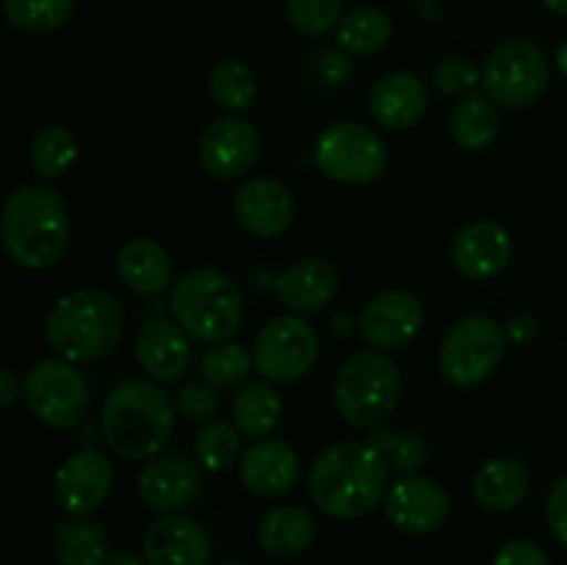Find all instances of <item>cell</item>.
I'll list each match as a JSON object with an SVG mask.
<instances>
[{
	"label": "cell",
	"mask_w": 567,
	"mask_h": 565,
	"mask_svg": "<svg viewBox=\"0 0 567 565\" xmlns=\"http://www.w3.org/2000/svg\"><path fill=\"white\" fill-rule=\"evenodd\" d=\"M388 474L382 454L365 441L332 443L310 465V502L336 521L363 518L385 499Z\"/></svg>",
	"instance_id": "cell-1"
},
{
	"label": "cell",
	"mask_w": 567,
	"mask_h": 565,
	"mask_svg": "<svg viewBox=\"0 0 567 565\" xmlns=\"http://www.w3.org/2000/svg\"><path fill=\"white\" fill-rule=\"evenodd\" d=\"M175 397L150 377H125L105 397L100 432L111 452L125 460H153L175 430Z\"/></svg>",
	"instance_id": "cell-2"
},
{
	"label": "cell",
	"mask_w": 567,
	"mask_h": 565,
	"mask_svg": "<svg viewBox=\"0 0 567 565\" xmlns=\"http://www.w3.org/2000/svg\"><path fill=\"white\" fill-rule=\"evenodd\" d=\"M0 236L9 258L31 271L50 269L64 258L72 238L70 208L55 188L44 183L20 186L6 197Z\"/></svg>",
	"instance_id": "cell-3"
},
{
	"label": "cell",
	"mask_w": 567,
	"mask_h": 565,
	"mask_svg": "<svg viewBox=\"0 0 567 565\" xmlns=\"http://www.w3.org/2000/svg\"><path fill=\"white\" fill-rule=\"evenodd\" d=\"M125 332V308L103 288H78L55 299L44 316L50 349L70 363H94L116 349Z\"/></svg>",
	"instance_id": "cell-4"
},
{
	"label": "cell",
	"mask_w": 567,
	"mask_h": 565,
	"mask_svg": "<svg viewBox=\"0 0 567 565\" xmlns=\"http://www.w3.org/2000/svg\"><path fill=\"white\" fill-rule=\"evenodd\" d=\"M169 314L194 341L225 343L244 325L241 288L225 271L199 266L172 282Z\"/></svg>",
	"instance_id": "cell-5"
},
{
	"label": "cell",
	"mask_w": 567,
	"mask_h": 565,
	"mask_svg": "<svg viewBox=\"0 0 567 565\" xmlns=\"http://www.w3.org/2000/svg\"><path fill=\"white\" fill-rule=\"evenodd\" d=\"M402 399V374L380 349L349 355L332 382L338 415L354 430H374L396 410Z\"/></svg>",
	"instance_id": "cell-6"
},
{
	"label": "cell",
	"mask_w": 567,
	"mask_h": 565,
	"mask_svg": "<svg viewBox=\"0 0 567 565\" xmlns=\"http://www.w3.org/2000/svg\"><path fill=\"white\" fill-rule=\"evenodd\" d=\"M507 347V327L485 314L463 316L443 336L437 349V371L449 386L474 388L502 366Z\"/></svg>",
	"instance_id": "cell-7"
},
{
	"label": "cell",
	"mask_w": 567,
	"mask_h": 565,
	"mask_svg": "<svg viewBox=\"0 0 567 565\" xmlns=\"http://www.w3.org/2000/svg\"><path fill=\"white\" fill-rule=\"evenodd\" d=\"M551 81V66L537 42L526 37H509L487 53L482 64V89L502 109H529Z\"/></svg>",
	"instance_id": "cell-8"
},
{
	"label": "cell",
	"mask_w": 567,
	"mask_h": 565,
	"mask_svg": "<svg viewBox=\"0 0 567 565\" xmlns=\"http://www.w3.org/2000/svg\"><path fill=\"white\" fill-rule=\"evenodd\" d=\"M22 402L39 424L70 430L89 413V382L70 360H39L22 380Z\"/></svg>",
	"instance_id": "cell-9"
},
{
	"label": "cell",
	"mask_w": 567,
	"mask_h": 565,
	"mask_svg": "<svg viewBox=\"0 0 567 565\" xmlns=\"http://www.w3.org/2000/svg\"><path fill=\"white\" fill-rule=\"evenodd\" d=\"M319 172L343 186H365L388 166L385 142L360 122H332L319 133L313 147Z\"/></svg>",
	"instance_id": "cell-10"
},
{
	"label": "cell",
	"mask_w": 567,
	"mask_h": 565,
	"mask_svg": "<svg viewBox=\"0 0 567 565\" xmlns=\"http://www.w3.org/2000/svg\"><path fill=\"white\" fill-rule=\"evenodd\" d=\"M319 358V332L302 316L286 314L260 327L252 343V363L264 380L297 382Z\"/></svg>",
	"instance_id": "cell-11"
},
{
	"label": "cell",
	"mask_w": 567,
	"mask_h": 565,
	"mask_svg": "<svg viewBox=\"0 0 567 565\" xmlns=\"http://www.w3.org/2000/svg\"><path fill=\"white\" fill-rule=\"evenodd\" d=\"M203 465L186 452H161L138 474V499L161 515L183 513L203 493Z\"/></svg>",
	"instance_id": "cell-12"
},
{
	"label": "cell",
	"mask_w": 567,
	"mask_h": 565,
	"mask_svg": "<svg viewBox=\"0 0 567 565\" xmlns=\"http://www.w3.org/2000/svg\"><path fill=\"white\" fill-rule=\"evenodd\" d=\"M114 491V465L97 449H78L53 476V499L66 515L86 518L109 502Z\"/></svg>",
	"instance_id": "cell-13"
},
{
	"label": "cell",
	"mask_w": 567,
	"mask_h": 565,
	"mask_svg": "<svg viewBox=\"0 0 567 565\" xmlns=\"http://www.w3.org/2000/svg\"><path fill=\"white\" fill-rule=\"evenodd\" d=\"M260 161V136L238 114L219 116L199 136V164L216 181H238Z\"/></svg>",
	"instance_id": "cell-14"
},
{
	"label": "cell",
	"mask_w": 567,
	"mask_h": 565,
	"mask_svg": "<svg viewBox=\"0 0 567 565\" xmlns=\"http://www.w3.org/2000/svg\"><path fill=\"white\" fill-rule=\"evenodd\" d=\"M424 327V305L413 291L391 288L363 305L358 316V330L371 349L393 352L413 341Z\"/></svg>",
	"instance_id": "cell-15"
},
{
	"label": "cell",
	"mask_w": 567,
	"mask_h": 565,
	"mask_svg": "<svg viewBox=\"0 0 567 565\" xmlns=\"http://www.w3.org/2000/svg\"><path fill=\"white\" fill-rule=\"evenodd\" d=\"M449 513H452V499L446 487L430 476H402L385 493L388 521L408 535H432L446 524Z\"/></svg>",
	"instance_id": "cell-16"
},
{
	"label": "cell",
	"mask_w": 567,
	"mask_h": 565,
	"mask_svg": "<svg viewBox=\"0 0 567 565\" xmlns=\"http://www.w3.org/2000/svg\"><path fill=\"white\" fill-rule=\"evenodd\" d=\"M142 548L150 565H210L214 559L208 530L183 513L155 518L144 532Z\"/></svg>",
	"instance_id": "cell-17"
},
{
	"label": "cell",
	"mask_w": 567,
	"mask_h": 565,
	"mask_svg": "<svg viewBox=\"0 0 567 565\" xmlns=\"http://www.w3.org/2000/svg\"><path fill=\"white\" fill-rule=\"evenodd\" d=\"M302 463L291 443L280 438H260L244 449L238 460V476L244 487L260 499H280L299 482Z\"/></svg>",
	"instance_id": "cell-18"
},
{
	"label": "cell",
	"mask_w": 567,
	"mask_h": 565,
	"mask_svg": "<svg viewBox=\"0 0 567 565\" xmlns=\"http://www.w3.org/2000/svg\"><path fill=\"white\" fill-rule=\"evenodd\" d=\"M236 219L249 236L277 238L291 227L297 205L288 186L275 177H249L236 192Z\"/></svg>",
	"instance_id": "cell-19"
},
{
	"label": "cell",
	"mask_w": 567,
	"mask_h": 565,
	"mask_svg": "<svg viewBox=\"0 0 567 565\" xmlns=\"http://www.w3.org/2000/svg\"><path fill=\"white\" fill-rule=\"evenodd\" d=\"M513 260V236L504 225L491 219L460 227L452 242V264L468 280H491L502 275Z\"/></svg>",
	"instance_id": "cell-20"
},
{
	"label": "cell",
	"mask_w": 567,
	"mask_h": 565,
	"mask_svg": "<svg viewBox=\"0 0 567 565\" xmlns=\"http://www.w3.org/2000/svg\"><path fill=\"white\" fill-rule=\"evenodd\" d=\"M430 109V89L415 72H388L371 86L369 114L385 131H408Z\"/></svg>",
	"instance_id": "cell-21"
},
{
	"label": "cell",
	"mask_w": 567,
	"mask_h": 565,
	"mask_svg": "<svg viewBox=\"0 0 567 565\" xmlns=\"http://www.w3.org/2000/svg\"><path fill=\"white\" fill-rule=\"evenodd\" d=\"M133 355L150 380L175 382L192 363L188 332L177 321H147L133 338Z\"/></svg>",
	"instance_id": "cell-22"
},
{
	"label": "cell",
	"mask_w": 567,
	"mask_h": 565,
	"mask_svg": "<svg viewBox=\"0 0 567 565\" xmlns=\"http://www.w3.org/2000/svg\"><path fill=\"white\" fill-rule=\"evenodd\" d=\"M341 277L324 258H299L277 277L275 291L288 314H316L336 299Z\"/></svg>",
	"instance_id": "cell-23"
},
{
	"label": "cell",
	"mask_w": 567,
	"mask_h": 565,
	"mask_svg": "<svg viewBox=\"0 0 567 565\" xmlns=\"http://www.w3.org/2000/svg\"><path fill=\"white\" fill-rule=\"evenodd\" d=\"M116 275L122 286L142 297H155L175 282V266L169 253L153 238H131L116 253Z\"/></svg>",
	"instance_id": "cell-24"
},
{
	"label": "cell",
	"mask_w": 567,
	"mask_h": 565,
	"mask_svg": "<svg viewBox=\"0 0 567 565\" xmlns=\"http://www.w3.org/2000/svg\"><path fill=\"white\" fill-rule=\"evenodd\" d=\"M532 485V474L524 460L518 458H493L476 471L474 499L487 513H509L526 499Z\"/></svg>",
	"instance_id": "cell-25"
},
{
	"label": "cell",
	"mask_w": 567,
	"mask_h": 565,
	"mask_svg": "<svg viewBox=\"0 0 567 565\" xmlns=\"http://www.w3.org/2000/svg\"><path fill=\"white\" fill-rule=\"evenodd\" d=\"M316 541V521L299 504H277L260 518L258 546L275 559H293Z\"/></svg>",
	"instance_id": "cell-26"
},
{
	"label": "cell",
	"mask_w": 567,
	"mask_h": 565,
	"mask_svg": "<svg viewBox=\"0 0 567 565\" xmlns=\"http://www.w3.org/2000/svg\"><path fill=\"white\" fill-rule=\"evenodd\" d=\"M230 410L233 424L241 430V435L260 441V438H269L282 424L286 402H282V397L269 380L244 382L236 397H233Z\"/></svg>",
	"instance_id": "cell-27"
},
{
	"label": "cell",
	"mask_w": 567,
	"mask_h": 565,
	"mask_svg": "<svg viewBox=\"0 0 567 565\" xmlns=\"http://www.w3.org/2000/svg\"><path fill=\"white\" fill-rule=\"evenodd\" d=\"M449 133H452L454 144L468 150V153L487 150L502 133L498 105L485 92H474L468 97L457 100L452 116H449Z\"/></svg>",
	"instance_id": "cell-28"
},
{
	"label": "cell",
	"mask_w": 567,
	"mask_h": 565,
	"mask_svg": "<svg viewBox=\"0 0 567 565\" xmlns=\"http://www.w3.org/2000/svg\"><path fill=\"white\" fill-rule=\"evenodd\" d=\"M53 554L59 565H105L111 557V541L103 524L86 518L59 521L53 530Z\"/></svg>",
	"instance_id": "cell-29"
},
{
	"label": "cell",
	"mask_w": 567,
	"mask_h": 565,
	"mask_svg": "<svg viewBox=\"0 0 567 565\" xmlns=\"http://www.w3.org/2000/svg\"><path fill=\"white\" fill-rule=\"evenodd\" d=\"M393 39V22L377 6H358L336 28L338 50H343L352 59H371L382 53Z\"/></svg>",
	"instance_id": "cell-30"
},
{
	"label": "cell",
	"mask_w": 567,
	"mask_h": 565,
	"mask_svg": "<svg viewBox=\"0 0 567 565\" xmlns=\"http://www.w3.org/2000/svg\"><path fill=\"white\" fill-rule=\"evenodd\" d=\"M208 92L227 114H244L258 100V75L241 59H225L210 70Z\"/></svg>",
	"instance_id": "cell-31"
},
{
	"label": "cell",
	"mask_w": 567,
	"mask_h": 565,
	"mask_svg": "<svg viewBox=\"0 0 567 565\" xmlns=\"http://www.w3.org/2000/svg\"><path fill=\"white\" fill-rule=\"evenodd\" d=\"M365 443L382 454L388 469L396 471V474L402 476L419 474L426 465V458H430L426 441L413 430H396V427L380 424L374 427V430H369Z\"/></svg>",
	"instance_id": "cell-32"
},
{
	"label": "cell",
	"mask_w": 567,
	"mask_h": 565,
	"mask_svg": "<svg viewBox=\"0 0 567 565\" xmlns=\"http://www.w3.org/2000/svg\"><path fill=\"white\" fill-rule=\"evenodd\" d=\"M28 155H31V170L42 181H55V177L66 175L72 170V164H75L78 138L64 125H44L33 136Z\"/></svg>",
	"instance_id": "cell-33"
},
{
	"label": "cell",
	"mask_w": 567,
	"mask_h": 565,
	"mask_svg": "<svg viewBox=\"0 0 567 565\" xmlns=\"http://www.w3.org/2000/svg\"><path fill=\"white\" fill-rule=\"evenodd\" d=\"M241 430L230 421H203L194 435V458L208 471H227L241 460Z\"/></svg>",
	"instance_id": "cell-34"
},
{
	"label": "cell",
	"mask_w": 567,
	"mask_h": 565,
	"mask_svg": "<svg viewBox=\"0 0 567 565\" xmlns=\"http://www.w3.org/2000/svg\"><path fill=\"white\" fill-rule=\"evenodd\" d=\"M199 371H203V380L210 382L214 388H219V391L241 388L244 382L249 380V374L255 371L252 352H247V349L230 341L214 343V347L203 355Z\"/></svg>",
	"instance_id": "cell-35"
},
{
	"label": "cell",
	"mask_w": 567,
	"mask_h": 565,
	"mask_svg": "<svg viewBox=\"0 0 567 565\" xmlns=\"http://www.w3.org/2000/svg\"><path fill=\"white\" fill-rule=\"evenodd\" d=\"M75 11V0H3V14L17 31L50 33Z\"/></svg>",
	"instance_id": "cell-36"
},
{
	"label": "cell",
	"mask_w": 567,
	"mask_h": 565,
	"mask_svg": "<svg viewBox=\"0 0 567 565\" xmlns=\"http://www.w3.org/2000/svg\"><path fill=\"white\" fill-rule=\"evenodd\" d=\"M286 17L302 37H324L343 20V0H286Z\"/></svg>",
	"instance_id": "cell-37"
},
{
	"label": "cell",
	"mask_w": 567,
	"mask_h": 565,
	"mask_svg": "<svg viewBox=\"0 0 567 565\" xmlns=\"http://www.w3.org/2000/svg\"><path fill=\"white\" fill-rule=\"evenodd\" d=\"M435 86L446 97L463 100L474 94L476 86H482V70H476L474 61L465 55H446L435 66Z\"/></svg>",
	"instance_id": "cell-38"
},
{
	"label": "cell",
	"mask_w": 567,
	"mask_h": 565,
	"mask_svg": "<svg viewBox=\"0 0 567 565\" xmlns=\"http://www.w3.org/2000/svg\"><path fill=\"white\" fill-rule=\"evenodd\" d=\"M177 413L186 421H210L219 413V388H214L210 382H186L181 391L175 393Z\"/></svg>",
	"instance_id": "cell-39"
},
{
	"label": "cell",
	"mask_w": 567,
	"mask_h": 565,
	"mask_svg": "<svg viewBox=\"0 0 567 565\" xmlns=\"http://www.w3.org/2000/svg\"><path fill=\"white\" fill-rule=\"evenodd\" d=\"M493 565H551L546 548L532 541H507L493 557Z\"/></svg>",
	"instance_id": "cell-40"
},
{
	"label": "cell",
	"mask_w": 567,
	"mask_h": 565,
	"mask_svg": "<svg viewBox=\"0 0 567 565\" xmlns=\"http://www.w3.org/2000/svg\"><path fill=\"white\" fill-rule=\"evenodd\" d=\"M546 521L551 535L567 548V474L559 476L546 496Z\"/></svg>",
	"instance_id": "cell-41"
},
{
	"label": "cell",
	"mask_w": 567,
	"mask_h": 565,
	"mask_svg": "<svg viewBox=\"0 0 567 565\" xmlns=\"http://www.w3.org/2000/svg\"><path fill=\"white\" fill-rule=\"evenodd\" d=\"M349 59L352 55H347L341 50V53H327L324 59H321V78H324L327 83H332V86H343V83L352 78V64H349Z\"/></svg>",
	"instance_id": "cell-42"
},
{
	"label": "cell",
	"mask_w": 567,
	"mask_h": 565,
	"mask_svg": "<svg viewBox=\"0 0 567 565\" xmlns=\"http://www.w3.org/2000/svg\"><path fill=\"white\" fill-rule=\"evenodd\" d=\"M504 327H507L509 341H515V343H529V341H535L537 332H540V325H537L535 316H529V314H515V316H509V321H507V325H504Z\"/></svg>",
	"instance_id": "cell-43"
},
{
	"label": "cell",
	"mask_w": 567,
	"mask_h": 565,
	"mask_svg": "<svg viewBox=\"0 0 567 565\" xmlns=\"http://www.w3.org/2000/svg\"><path fill=\"white\" fill-rule=\"evenodd\" d=\"M17 399H22V380L11 369H3L0 371V408L9 410Z\"/></svg>",
	"instance_id": "cell-44"
},
{
	"label": "cell",
	"mask_w": 567,
	"mask_h": 565,
	"mask_svg": "<svg viewBox=\"0 0 567 565\" xmlns=\"http://www.w3.org/2000/svg\"><path fill=\"white\" fill-rule=\"evenodd\" d=\"M408 6L413 9V14L424 22H441L446 9H443V0H408Z\"/></svg>",
	"instance_id": "cell-45"
},
{
	"label": "cell",
	"mask_w": 567,
	"mask_h": 565,
	"mask_svg": "<svg viewBox=\"0 0 567 565\" xmlns=\"http://www.w3.org/2000/svg\"><path fill=\"white\" fill-rule=\"evenodd\" d=\"M105 565H150L147 557H138L133 552H111V557L105 559Z\"/></svg>",
	"instance_id": "cell-46"
},
{
	"label": "cell",
	"mask_w": 567,
	"mask_h": 565,
	"mask_svg": "<svg viewBox=\"0 0 567 565\" xmlns=\"http://www.w3.org/2000/svg\"><path fill=\"white\" fill-rule=\"evenodd\" d=\"M540 3L554 14H567V0H540Z\"/></svg>",
	"instance_id": "cell-47"
},
{
	"label": "cell",
	"mask_w": 567,
	"mask_h": 565,
	"mask_svg": "<svg viewBox=\"0 0 567 565\" xmlns=\"http://www.w3.org/2000/svg\"><path fill=\"white\" fill-rule=\"evenodd\" d=\"M557 70L567 78V42L559 44V50H557Z\"/></svg>",
	"instance_id": "cell-48"
},
{
	"label": "cell",
	"mask_w": 567,
	"mask_h": 565,
	"mask_svg": "<svg viewBox=\"0 0 567 565\" xmlns=\"http://www.w3.org/2000/svg\"><path fill=\"white\" fill-rule=\"evenodd\" d=\"M219 565H252V563H247V559H225V563Z\"/></svg>",
	"instance_id": "cell-49"
}]
</instances>
